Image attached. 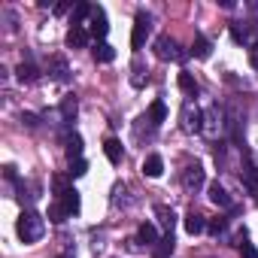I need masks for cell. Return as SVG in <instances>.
Returning <instances> with one entry per match:
<instances>
[{
    "label": "cell",
    "instance_id": "f546056e",
    "mask_svg": "<svg viewBox=\"0 0 258 258\" xmlns=\"http://www.w3.org/2000/svg\"><path fill=\"white\" fill-rule=\"evenodd\" d=\"M88 173V164H85V158H79V161H70V176H85Z\"/></svg>",
    "mask_w": 258,
    "mask_h": 258
},
{
    "label": "cell",
    "instance_id": "d4e9b609",
    "mask_svg": "<svg viewBox=\"0 0 258 258\" xmlns=\"http://www.w3.org/2000/svg\"><path fill=\"white\" fill-rule=\"evenodd\" d=\"M176 82H179V88H182L188 97H195V94H198V82H195V76H191V73H179V76H176Z\"/></svg>",
    "mask_w": 258,
    "mask_h": 258
},
{
    "label": "cell",
    "instance_id": "7c38bea8",
    "mask_svg": "<svg viewBox=\"0 0 258 258\" xmlns=\"http://www.w3.org/2000/svg\"><path fill=\"white\" fill-rule=\"evenodd\" d=\"M252 31H258V22H249V25H231V37H234V43H240V46L249 43V34H252Z\"/></svg>",
    "mask_w": 258,
    "mask_h": 258
},
{
    "label": "cell",
    "instance_id": "9a60e30c",
    "mask_svg": "<svg viewBox=\"0 0 258 258\" xmlns=\"http://www.w3.org/2000/svg\"><path fill=\"white\" fill-rule=\"evenodd\" d=\"M91 13H94V7L82 0V4H76V10H73V19H70V25H73V28H82V25H85V19H91Z\"/></svg>",
    "mask_w": 258,
    "mask_h": 258
},
{
    "label": "cell",
    "instance_id": "484cf974",
    "mask_svg": "<svg viewBox=\"0 0 258 258\" xmlns=\"http://www.w3.org/2000/svg\"><path fill=\"white\" fill-rule=\"evenodd\" d=\"M167 118V106H164V100H155L152 106H149V121L152 124H161Z\"/></svg>",
    "mask_w": 258,
    "mask_h": 258
},
{
    "label": "cell",
    "instance_id": "83f0119b",
    "mask_svg": "<svg viewBox=\"0 0 258 258\" xmlns=\"http://www.w3.org/2000/svg\"><path fill=\"white\" fill-rule=\"evenodd\" d=\"M49 219H52V222H64V219H70V216H67V210L61 207V201H58V204H52V210H49Z\"/></svg>",
    "mask_w": 258,
    "mask_h": 258
},
{
    "label": "cell",
    "instance_id": "1f68e13d",
    "mask_svg": "<svg viewBox=\"0 0 258 258\" xmlns=\"http://www.w3.org/2000/svg\"><path fill=\"white\" fill-rule=\"evenodd\" d=\"M249 64H252V67L258 70V40H255V43L249 46Z\"/></svg>",
    "mask_w": 258,
    "mask_h": 258
},
{
    "label": "cell",
    "instance_id": "ac0fdd59",
    "mask_svg": "<svg viewBox=\"0 0 258 258\" xmlns=\"http://www.w3.org/2000/svg\"><path fill=\"white\" fill-rule=\"evenodd\" d=\"M210 52H213V43H210L204 34H198L195 43H191V55H195V58H210Z\"/></svg>",
    "mask_w": 258,
    "mask_h": 258
},
{
    "label": "cell",
    "instance_id": "9c48e42d",
    "mask_svg": "<svg viewBox=\"0 0 258 258\" xmlns=\"http://www.w3.org/2000/svg\"><path fill=\"white\" fill-rule=\"evenodd\" d=\"M88 40H91V31H85V28H70L67 31V46L70 49H85Z\"/></svg>",
    "mask_w": 258,
    "mask_h": 258
},
{
    "label": "cell",
    "instance_id": "4316f807",
    "mask_svg": "<svg viewBox=\"0 0 258 258\" xmlns=\"http://www.w3.org/2000/svg\"><path fill=\"white\" fill-rule=\"evenodd\" d=\"M52 76L58 82H67V64H64V58H55L52 61Z\"/></svg>",
    "mask_w": 258,
    "mask_h": 258
},
{
    "label": "cell",
    "instance_id": "3957f363",
    "mask_svg": "<svg viewBox=\"0 0 258 258\" xmlns=\"http://www.w3.org/2000/svg\"><path fill=\"white\" fill-rule=\"evenodd\" d=\"M149 31H152V19H149V13H137V19H134V31H131V49H134V52H140V49L146 46Z\"/></svg>",
    "mask_w": 258,
    "mask_h": 258
},
{
    "label": "cell",
    "instance_id": "e575fe53",
    "mask_svg": "<svg viewBox=\"0 0 258 258\" xmlns=\"http://www.w3.org/2000/svg\"><path fill=\"white\" fill-rule=\"evenodd\" d=\"M58 258H73V255H70V252H64V255H58Z\"/></svg>",
    "mask_w": 258,
    "mask_h": 258
},
{
    "label": "cell",
    "instance_id": "2e32d148",
    "mask_svg": "<svg viewBox=\"0 0 258 258\" xmlns=\"http://www.w3.org/2000/svg\"><path fill=\"white\" fill-rule=\"evenodd\" d=\"M103 152H106V158H109L112 164H121V155H124V152H121V143H118L115 137H106V140H103Z\"/></svg>",
    "mask_w": 258,
    "mask_h": 258
},
{
    "label": "cell",
    "instance_id": "30bf717a",
    "mask_svg": "<svg viewBox=\"0 0 258 258\" xmlns=\"http://www.w3.org/2000/svg\"><path fill=\"white\" fill-rule=\"evenodd\" d=\"M207 191H210V201H213L216 207H222V210H228V207H231V195L225 191V185H222V182H210V188H207Z\"/></svg>",
    "mask_w": 258,
    "mask_h": 258
},
{
    "label": "cell",
    "instance_id": "6da1fadb",
    "mask_svg": "<svg viewBox=\"0 0 258 258\" xmlns=\"http://www.w3.org/2000/svg\"><path fill=\"white\" fill-rule=\"evenodd\" d=\"M16 231H19L22 243H37V240L46 234V222H43V216H40V213L28 210V213H22V216H19Z\"/></svg>",
    "mask_w": 258,
    "mask_h": 258
},
{
    "label": "cell",
    "instance_id": "ffe728a7",
    "mask_svg": "<svg viewBox=\"0 0 258 258\" xmlns=\"http://www.w3.org/2000/svg\"><path fill=\"white\" fill-rule=\"evenodd\" d=\"M137 240L146 243V246H155V243H158V231H155V225H152V222H143L140 231H137Z\"/></svg>",
    "mask_w": 258,
    "mask_h": 258
},
{
    "label": "cell",
    "instance_id": "7a4b0ae2",
    "mask_svg": "<svg viewBox=\"0 0 258 258\" xmlns=\"http://www.w3.org/2000/svg\"><path fill=\"white\" fill-rule=\"evenodd\" d=\"M155 55H158L161 61H179V64H182L191 52H182V49H179V43H176L173 37H167V34H164V37H158V40H155Z\"/></svg>",
    "mask_w": 258,
    "mask_h": 258
},
{
    "label": "cell",
    "instance_id": "836d02e7",
    "mask_svg": "<svg viewBox=\"0 0 258 258\" xmlns=\"http://www.w3.org/2000/svg\"><path fill=\"white\" fill-rule=\"evenodd\" d=\"M4 176H7V179H16V167H13V164H7V167H4Z\"/></svg>",
    "mask_w": 258,
    "mask_h": 258
},
{
    "label": "cell",
    "instance_id": "4fadbf2b",
    "mask_svg": "<svg viewBox=\"0 0 258 258\" xmlns=\"http://www.w3.org/2000/svg\"><path fill=\"white\" fill-rule=\"evenodd\" d=\"M143 173H146L149 179H158V176L164 173V158H161V155H149V158L143 161Z\"/></svg>",
    "mask_w": 258,
    "mask_h": 258
},
{
    "label": "cell",
    "instance_id": "44dd1931",
    "mask_svg": "<svg viewBox=\"0 0 258 258\" xmlns=\"http://www.w3.org/2000/svg\"><path fill=\"white\" fill-rule=\"evenodd\" d=\"M76 109H79V106H76V97H73V94L61 100V118H64V124H70V121L76 118Z\"/></svg>",
    "mask_w": 258,
    "mask_h": 258
},
{
    "label": "cell",
    "instance_id": "5bb4252c",
    "mask_svg": "<svg viewBox=\"0 0 258 258\" xmlns=\"http://www.w3.org/2000/svg\"><path fill=\"white\" fill-rule=\"evenodd\" d=\"M185 231H188L191 237H198V234H204V231H207V219H204L201 213H195V210H191V213L185 216Z\"/></svg>",
    "mask_w": 258,
    "mask_h": 258
},
{
    "label": "cell",
    "instance_id": "5b68a950",
    "mask_svg": "<svg viewBox=\"0 0 258 258\" xmlns=\"http://www.w3.org/2000/svg\"><path fill=\"white\" fill-rule=\"evenodd\" d=\"M201 118H204V115H201V112H198L191 103H185V106H182V131H188V134H198L201 127H204V124H201Z\"/></svg>",
    "mask_w": 258,
    "mask_h": 258
},
{
    "label": "cell",
    "instance_id": "52a82bcc",
    "mask_svg": "<svg viewBox=\"0 0 258 258\" xmlns=\"http://www.w3.org/2000/svg\"><path fill=\"white\" fill-rule=\"evenodd\" d=\"M240 179H243V185L249 188V195H252V201L258 204V167H255L252 161H246V167H243V173H240Z\"/></svg>",
    "mask_w": 258,
    "mask_h": 258
},
{
    "label": "cell",
    "instance_id": "277c9868",
    "mask_svg": "<svg viewBox=\"0 0 258 258\" xmlns=\"http://www.w3.org/2000/svg\"><path fill=\"white\" fill-rule=\"evenodd\" d=\"M204 167L201 164H191V167H185V173H182V188L185 191H198L201 185H204Z\"/></svg>",
    "mask_w": 258,
    "mask_h": 258
},
{
    "label": "cell",
    "instance_id": "4dcf8cb0",
    "mask_svg": "<svg viewBox=\"0 0 258 258\" xmlns=\"http://www.w3.org/2000/svg\"><path fill=\"white\" fill-rule=\"evenodd\" d=\"M52 188H55V195L61 198V195L67 191V179H64V176H55V182H52Z\"/></svg>",
    "mask_w": 258,
    "mask_h": 258
},
{
    "label": "cell",
    "instance_id": "cb8c5ba5",
    "mask_svg": "<svg viewBox=\"0 0 258 258\" xmlns=\"http://www.w3.org/2000/svg\"><path fill=\"white\" fill-rule=\"evenodd\" d=\"M173 243H176V240H173V234H164V237L155 243V258H167V255L173 252Z\"/></svg>",
    "mask_w": 258,
    "mask_h": 258
},
{
    "label": "cell",
    "instance_id": "7402d4cb",
    "mask_svg": "<svg viewBox=\"0 0 258 258\" xmlns=\"http://www.w3.org/2000/svg\"><path fill=\"white\" fill-rule=\"evenodd\" d=\"M67 158L70 161H79L82 158V137L79 134H70L67 137Z\"/></svg>",
    "mask_w": 258,
    "mask_h": 258
},
{
    "label": "cell",
    "instance_id": "8992f818",
    "mask_svg": "<svg viewBox=\"0 0 258 258\" xmlns=\"http://www.w3.org/2000/svg\"><path fill=\"white\" fill-rule=\"evenodd\" d=\"M88 25H91V37H97V43H103V37L109 34V25H106V13H103L100 7H94Z\"/></svg>",
    "mask_w": 258,
    "mask_h": 258
},
{
    "label": "cell",
    "instance_id": "8fae6325",
    "mask_svg": "<svg viewBox=\"0 0 258 258\" xmlns=\"http://www.w3.org/2000/svg\"><path fill=\"white\" fill-rule=\"evenodd\" d=\"M58 201H61V207L67 210V216H76V213L82 210V201H79V191H76V188H67Z\"/></svg>",
    "mask_w": 258,
    "mask_h": 258
},
{
    "label": "cell",
    "instance_id": "ba28073f",
    "mask_svg": "<svg viewBox=\"0 0 258 258\" xmlns=\"http://www.w3.org/2000/svg\"><path fill=\"white\" fill-rule=\"evenodd\" d=\"M16 76H19V82L34 85V82L40 79V67H37V64H31V61H22V64L16 67Z\"/></svg>",
    "mask_w": 258,
    "mask_h": 258
},
{
    "label": "cell",
    "instance_id": "e0dca14e",
    "mask_svg": "<svg viewBox=\"0 0 258 258\" xmlns=\"http://www.w3.org/2000/svg\"><path fill=\"white\" fill-rule=\"evenodd\" d=\"M155 216H158V222L164 225V231L173 234V228H176V213H173L170 207H155Z\"/></svg>",
    "mask_w": 258,
    "mask_h": 258
},
{
    "label": "cell",
    "instance_id": "f1b7e54d",
    "mask_svg": "<svg viewBox=\"0 0 258 258\" xmlns=\"http://www.w3.org/2000/svg\"><path fill=\"white\" fill-rule=\"evenodd\" d=\"M225 228H228V222H225L222 216H219V219H213V222H207V231H210V234H216V237H219V234H225Z\"/></svg>",
    "mask_w": 258,
    "mask_h": 258
},
{
    "label": "cell",
    "instance_id": "d6a6232c",
    "mask_svg": "<svg viewBox=\"0 0 258 258\" xmlns=\"http://www.w3.org/2000/svg\"><path fill=\"white\" fill-rule=\"evenodd\" d=\"M22 121H25L28 127H37V124H40V118H37L34 112H25V115H22Z\"/></svg>",
    "mask_w": 258,
    "mask_h": 258
},
{
    "label": "cell",
    "instance_id": "603a6c76",
    "mask_svg": "<svg viewBox=\"0 0 258 258\" xmlns=\"http://www.w3.org/2000/svg\"><path fill=\"white\" fill-rule=\"evenodd\" d=\"M237 249H240V255H243V258H258V249L249 243L246 231H240V234H237Z\"/></svg>",
    "mask_w": 258,
    "mask_h": 258
},
{
    "label": "cell",
    "instance_id": "d6986e66",
    "mask_svg": "<svg viewBox=\"0 0 258 258\" xmlns=\"http://www.w3.org/2000/svg\"><path fill=\"white\" fill-rule=\"evenodd\" d=\"M91 52H94V61H97V64H109V61H115V49H112L109 43H97Z\"/></svg>",
    "mask_w": 258,
    "mask_h": 258
}]
</instances>
